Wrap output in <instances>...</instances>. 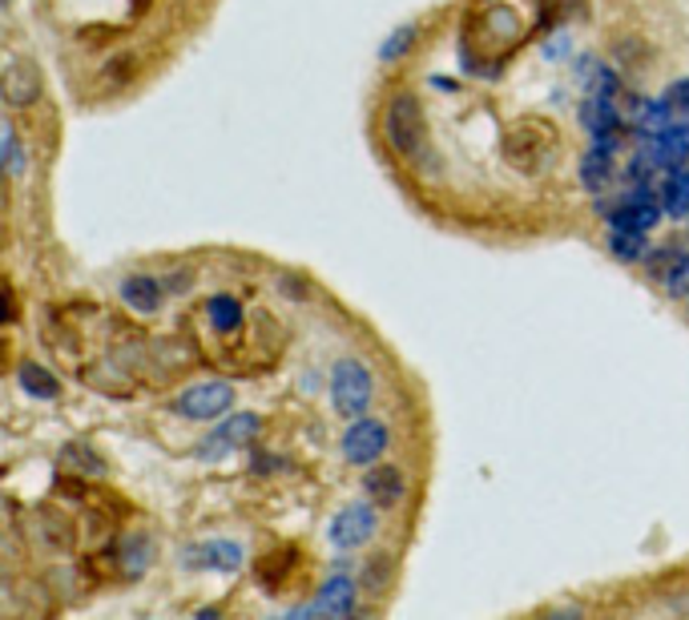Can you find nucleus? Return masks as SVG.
Masks as SVG:
<instances>
[{"instance_id":"obj_1","label":"nucleus","mask_w":689,"mask_h":620,"mask_svg":"<svg viewBox=\"0 0 689 620\" xmlns=\"http://www.w3.org/2000/svg\"><path fill=\"white\" fill-rule=\"evenodd\" d=\"M388 142L395 154L412 157V162L423 154V145H428V117H423L420 97L400 93L388 105Z\"/></svg>"},{"instance_id":"obj_2","label":"nucleus","mask_w":689,"mask_h":620,"mask_svg":"<svg viewBox=\"0 0 689 620\" xmlns=\"http://www.w3.org/2000/svg\"><path fill=\"white\" fill-rule=\"evenodd\" d=\"M371 395H376V383H371V371L359 359H339L331 371V403L343 420H359L363 411L371 407Z\"/></svg>"},{"instance_id":"obj_3","label":"nucleus","mask_w":689,"mask_h":620,"mask_svg":"<svg viewBox=\"0 0 689 620\" xmlns=\"http://www.w3.org/2000/svg\"><path fill=\"white\" fill-rule=\"evenodd\" d=\"M376 528H379V516L371 504H347L331 520V544L343 548V552H356V548H363L376 536Z\"/></svg>"},{"instance_id":"obj_4","label":"nucleus","mask_w":689,"mask_h":620,"mask_svg":"<svg viewBox=\"0 0 689 620\" xmlns=\"http://www.w3.org/2000/svg\"><path fill=\"white\" fill-rule=\"evenodd\" d=\"M383 447H388V427L379 420H363V415H359L343 435V459L356 467L376 464L379 455H383Z\"/></svg>"},{"instance_id":"obj_5","label":"nucleus","mask_w":689,"mask_h":620,"mask_svg":"<svg viewBox=\"0 0 689 620\" xmlns=\"http://www.w3.org/2000/svg\"><path fill=\"white\" fill-rule=\"evenodd\" d=\"M641 154L654 162L657 169H678L689 162V122H673L669 130L654 133V137H641Z\"/></svg>"},{"instance_id":"obj_6","label":"nucleus","mask_w":689,"mask_h":620,"mask_svg":"<svg viewBox=\"0 0 689 620\" xmlns=\"http://www.w3.org/2000/svg\"><path fill=\"white\" fill-rule=\"evenodd\" d=\"M580 130L589 133L593 142H621V110H617V97H605V93H589L580 101Z\"/></svg>"},{"instance_id":"obj_7","label":"nucleus","mask_w":689,"mask_h":620,"mask_svg":"<svg viewBox=\"0 0 689 620\" xmlns=\"http://www.w3.org/2000/svg\"><path fill=\"white\" fill-rule=\"evenodd\" d=\"M234 403L230 383H194L178 395V411L186 420H218Z\"/></svg>"},{"instance_id":"obj_8","label":"nucleus","mask_w":689,"mask_h":620,"mask_svg":"<svg viewBox=\"0 0 689 620\" xmlns=\"http://www.w3.org/2000/svg\"><path fill=\"white\" fill-rule=\"evenodd\" d=\"M258 427H263V420H258V415H250V411H243V415H230V420H226L223 427L210 435V440H202L198 455H202V459H218V455L234 452V447H246V443L258 435Z\"/></svg>"},{"instance_id":"obj_9","label":"nucleus","mask_w":689,"mask_h":620,"mask_svg":"<svg viewBox=\"0 0 689 620\" xmlns=\"http://www.w3.org/2000/svg\"><path fill=\"white\" fill-rule=\"evenodd\" d=\"M613 149L617 142H593L589 154L580 157V186L600 194V189L613 186V177H617V166H613Z\"/></svg>"},{"instance_id":"obj_10","label":"nucleus","mask_w":689,"mask_h":620,"mask_svg":"<svg viewBox=\"0 0 689 620\" xmlns=\"http://www.w3.org/2000/svg\"><path fill=\"white\" fill-rule=\"evenodd\" d=\"M356 597H359V588L351 576H331V580L319 588L315 609H319L322 617H351V612H356Z\"/></svg>"},{"instance_id":"obj_11","label":"nucleus","mask_w":689,"mask_h":620,"mask_svg":"<svg viewBox=\"0 0 689 620\" xmlns=\"http://www.w3.org/2000/svg\"><path fill=\"white\" fill-rule=\"evenodd\" d=\"M363 487H368V496L376 499V504H383V508H391V504H400L403 499V472L391 464H379L368 472V479H363Z\"/></svg>"},{"instance_id":"obj_12","label":"nucleus","mask_w":689,"mask_h":620,"mask_svg":"<svg viewBox=\"0 0 689 620\" xmlns=\"http://www.w3.org/2000/svg\"><path fill=\"white\" fill-rule=\"evenodd\" d=\"M122 299H125V307L137 310V314H157V310H162V287H157V278L134 275L122 282Z\"/></svg>"},{"instance_id":"obj_13","label":"nucleus","mask_w":689,"mask_h":620,"mask_svg":"<svg viewBox=\"0 0 689 620\" xmlns=\"http://www.w3.org/2000/svg\"><path fill=\"white\" fill-rule=\"evenodd\" d=\"M194 565L214 568V572H238V568H243V544H238V540L202 544L198 556H194Z\"/></svg>"},{"instance_id":"obj_14","label":"nucleus","mask_w":689,"mask_h":620,"mask_svg":"<svg viewBox=\"0 0 689 620\" xmlns=\"http://www.w3.org/2000/svg\"><path fill=\"white\" fill-rule=\"evenodd\" d=\"M4 97H9V105H29V101L37 97V65H29V61H12L9 69H4Z\"/></svg>"},{"instance_id":"obj_15","label":"nucleus","mask_w":689,"mask_h":620,"mask_svg":"<svg viewBox=\"0 0 689 620\" xmlns=\"http://www.w3.org/2000/svg\"><path fill=\"white\" fill-rule=\"evenodd\" d=\"M657 194H661V210L669 218H689V169H669Z\"/></svg>"},{"instance_id":"obj_16","label":"nucleus","mask_w":689,"mask_h":620,"mask_svg":"<svg viewBox=\"0 0 689 620\" xmlns=\"http://www.w3.org/2000/svg\"><path fill=\"white\" fill-rule=\"evenodd\" d=\"M669 125H673V110H669L666 97L637 101V105H634V130L641 133V137H654V133L669 130Z\"/></svg>"},{"instance_id":"obj_17","label":"nucleus","mask_w":689,"mask_h":620,"mask_svg":"<svg viewBox=\"0 0 689 620\" xmlns=\"http://www.w3.org/2000/svg\"><path fill=\"white\" fill-rule=\"evenodd\" d=\"M206 314H210V327L223 334H238L246 327V314H243V302L234 299V294H214L206 302Z\"/></svg>"},{"instance_id":"obj_18","label":"nucleus","mask_w":689,"mask_h":620,"mask_svg":"<svg viewBox=\"0 0 689 620\" xmlns=\"http://www.w3.org/2000/svg\"><path fill=\"white\" fill-rule=\"evenodd\" d=\"M17 383H21L24 395H33V399H56L61 395V383H56V379L49 375L41 363H33V359H24V363L17 366Z\"/></svg>"},{"instance_id":"obj_19","label":"nucleus","mask_w":689,"mask_h":620,"mask_svg":"<svg viewBox=\"0 0 689 620\" xmlns=\"http://www.w3.org/2000/svg\"><path fill=\"white\" fill-rule=\"evenodd\" d=\"M645 242H649V234L634 230V226H609V250L621 262H637L645 258Z\"/></svg>"},{"instance_id":"obj_20","label":"nucleus","mask_w":689,"mask_h":620,"mask_svg":"<svg viewBox=\"0 0 689 620\" xmlns=\"http://www.w3.org/2000/svg\"><path fill=\"white\" fill-rule=\"evenodd\" d=\"M412 41H415V29H412V24L395 29V33H391V41L383 44V49H379V61H400V56L408 53V49H412Z\"/></svg>"},{"instance_id":"obj_21","label":"nucleus","mask_w":689,"mask_h":620,"mask_svg":"<svg viewBox=\"0 0 689 620\" xmlns=\"http://www.w3.org/2000/svg\"><path fill=\"white\" fill-rule=\"evenodd\" d=\"M145 548H150V544H145L142 536L125 544V572H130V576H142L145 565H150V552H145Z\"/></svg>"},{"instance_id":"obj_22","label":"nucleus","mask_w":689,"mask_h":620,"mask_svg":"<svg viewBox=\"0 0 689 620\" xmlns=\"http://www.w3.org/2000/svg\"><path fill=\"white\" fill-rule=\"evenodd\" d=\"M666 101H669V110H673V117H686L689 122V78L673 81V85L666 89Z\"/></svg>"},{"instance_id":"obj_23","label":"nucleus","mask_w":689,"mask_h":620,"mask_svg":"<svg viewBox=\"0 0 689 620\" xmlns=\"http://www.w3.org/2000/svg\"><path fill=\"white\" fill-rule=\"evenodd\" d=\"M666 287H669V294H689V258H678V262L669 266Z\"/></svg>"},{"instance_id":"obj_24","label":"nucleus","mask_w":689,"mask_h":620,"mask_svg":"<svg viewBox=\"0 0 689 620\" xmlns=\"http://www.w3.org/2000/svg\"><path fill=\"white\" fill-rule=\"evenodd\" d=\"M4 157H9V174H21L24 157H21V145H17V133L12 130H4Z\"/></svg>"}]
</instances>
